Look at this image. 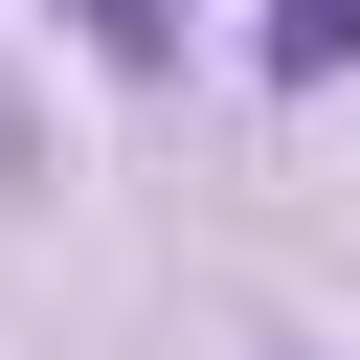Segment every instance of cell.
Returning a JSON list of instances; mask_svg holds the SVG:
<instances>
[{
  "mask_svg": "<svg viewBox=\"0 0 360 360\" xmlns=\"http://www.w3.org/2000/svg\"><path fill=\"white\" fill-rule=\"evenodd\" d=\"M270 68H292V90H338V68H360V0H270Z\"/></svg>",
  "mask_w": 360,
  "mask_h": 360,
  "instance_id": "cell-1",
  "label": "cell"
},
{
  "mask_svg": "<svg viewBox=\"0 0 360 360\" xmlns=\"http://www.w3.org/2000/svg\"><path fill=\"white\" fill-rule=\"evenodd\" d=\"M90 22V68H180V0H68Z\"/></svg>",
  "mask_w": 360,
  "mask_h": 360,
  "instance_id": "cell-2",
  "label": "cell"
}]
</instances>
